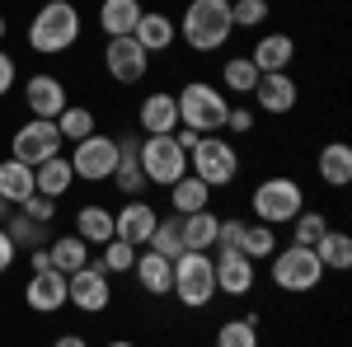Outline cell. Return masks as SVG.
<instances>
[{
    "mask_svg": "<svg viewBox=\"0 0 352 347\" xmlns=\"http://www.w3.org/2000/svg\"><path fill=\"white\" fill-rule=\"evenodd\" d=\"M85 19L76 10V0H61V5H43L33 19H28V47L38 56H61L80 43Z\"/></svg>",
    "mask_w": 352,
    "mask_h": 347,
    "instance_id": "1",
    "label": "cell"
},
{
    "mask_svg": "<svg viewBox=\"0 0 352 347\" xmlns=\"http://www.w3.org/2000/svg\"><path fill=\"white\" fill-rule=\"evenodd\" d=\"M174 104H179V127H188L197 136H217L226 132V113H230V99H226V89L212 80H188L179 94H174Z\"/></svg>",
    "mask_w": 352,
    "mask_h": 347,
    "instance_id": "2",
    "label": "cell"
},
{
    "mask_svg": "<svg viewBox=\"0 0 352 347\" xmlns=\"http://www.w3.org/2000/svg\"><path fill=\"white\" fill-rule=\"evenodd\" d=\"M230 0H188L184 19H179V38L192 52H221L230 43Z\"/></svg>",
    "mask_w": 352,
    "mask_h": 347,
    "instance_id": "3",
    "label": "cell"
},
{
    "mask_svg": "<svg viewBox=\"0 0 352 347\" xmlns=\"http://www.w3.org/2000/svg\"><path fill=\"white\" fill-rule=\"evenodd\" d=\"M249 212L254 221H263V225H292L300 212H305V188L292 179V174H268V179H258L254 192H249Z\"/></svg>",
    "mask_w": 352,
    "mask_h": 347,
    "instance_id": "4",
    "label": "cell"
},
{
    "mask_svg": "<svg viewBox=\"0 0 352 347\" xmlns=\"http://www.w3.org/2000/svg\"><path fill=\"white\" fill-rule=\"evenodd\" d=\"M268 277H272V287L277 291H287V295H305V291H315L320 282H324V263L315 258V249H300V244H277L272 249V258H268Z\"/></svg>",
    "mask_w": 352,
    "mask_h": 347,
    "instance_id": "5",
    "label": "cell"
},
{
    "mask_svg": "<svg viewBox=\"0 0 352 347\" xmlns=\"http://www.w3.org/2000/svg\"><path fill=\"white\" fill-rule=\"evenodd\" d=\"M169 295L184 305V310H202L217 300V267H212V254H179L174 258V287Z\"/></svg>",
    "mask_w": 352,
    "mask_h": 347,
    "instance_id": "6",
    "label": "cell"
},
{
    "mask_svg": "<svg viewBox=\"0 0 352 347\" xmlns=\"http://www.w3.org/2000/svg\"><path fill=\"white\" fill-rule=\"evenodd\" d=\"M188 174L202 179L207 188H230L235 174H240V150H235V141L221 136V132L202 136V141L188 150Z\"/></svg>",
    "mask_w": 352,
    "mask_h": 347,
    "instance_id": "7",
    "label": "cell"
},
{
    "mask_svg": "<svg viewBox=\"0 0 352 347\" xmlns=\"http://www.w3.org/2000/svg\"><path fill=\"white\" fill-rule=\"evenodd\" d=\"M136 160H141V174H146L151 188H169L188 174V150L174 136H141Z\"/></svg>",
    "mask_w": 352,
    "mask_h": 347,
    "instance_id": "8",
    "label": "cell"
},
{
    "mask_svg": "<svg viewBox=\"0 0 352 347\" xmlns=\"http://www.w3.org/2000/svg\"><path fill=\"white\" fill-rule=\"evenodd\" d=\"M71 169H76V183H109L113 164H118V136L109 132H89L85 141L71 146Z\"/></svg>",
    "mask_w": 352,
    "mask_h": 347,
    "instance_id": "9",
    "label": "cell"
},
{
    "mask_svg": "<svg viewBox=\"0 0 352 347\" xmlns=\"http://www.w3.org/2000/svg\"><path fill=\"white\" fill-rule=\"evenodd\" d=\"M61 132H56V122H47V117H28L24 127H14V136H10V160L28 164V169H38L43 160H52V155H61Z\"/></svg>",
    "mask_w": 352,
    "mask_h": 347,
    "instance_id": "10",
    "label": "cell"
},
{
    "mask_svg": "<svg viewBox=\"0 0 352 347\" xmlns=\"http://www.w3.org/2000/svg\"><path fill=\"white\" fill-rule=\"evenodd\" d=\"M66 305H76L80 315H104L113 305V277L89 258L80 272L66 277Z\"/></svg>",
    "mask_w": 352,
    "mask_h": 347,
    "instance_id": "11",
    "label": "cell"
},
{
    "mask_svg": "<svg viewBox=\"0 0 352 347\" xmlns=\"http://www.w3.org/2000/svg\"><path fill=\"white\" fill-rule=\"evenodd\" d=\"M104 71H109V80H118V85H141L151 76V52L136 43L132 33H127V38H109V43H104Z\"/></svg>",
    "mask_w": 352,
    "mask_h": 347,
    "instance_id": "12",
    "label": "cell"
},
{
    "mask_svg": "<svg viewBox=\"0 0 352 347\" xmlns=\"http://www.w3.org/2000/svg\"><path fill=\"white\" fill-rule=\"evenodd\" d=\"M155 221H160V212H155L146 197H127V202L113 212V240L132 244V249H146L151 230H155Z\"/></svg>",
    "mask_w": 352,
    "mask_h": 347,
    "instance_id": "13",
    "label": "cell"
},
{
    "mask_svg": "<svg viewBox=\"0 0 352 347\" xmlns=\"http://www.w3.org/2000/svg\"><path fill=\"white\" fill-rule=\"evenodd\" d=\"M66 104H71V94H66V80H61V76H52V71H38V76H28V80H24V108L33 113V117H47V122H56Z\"/></svg>",
    "mask_w": 352,
    "mask_h": 347,
    "instance_id": "14",
    "label": "cell"
},
{
    "mask_svg": "<svg viewBox=\"0 0 352 347\" xmlns=\"http://www.w3.org/2000/svg\"><path fill=\"white\" fill-rule=\"evenodd\" d=\"M249 99L258 104V113H268V117H287V113L300 104V89L287 71H277V76H258V85H254Z\"/></svg>",
    "mask_w": 352,
    "mask_h": 347,
    "instance_id": "15",
    "label": "cell"
},
{
    "mask_svg": "<svg viewBox=\"0 0 352 347\" xmlns=\"http://www.w3.org/2000/svg\"><path fill=\"white\" fill-rule=\"evenodd\" d=\"M136 127L146 136H174L179 127V104H174V89H151L141 108H136Z\"/></svg>",
    "mask_w": 352,
    "mask_h": 347,
    "instance_id": "16",
    "label": "cell"
},
{
    "mask_svg": "<svg viewBox=\"0 0 352 347\" xmlns=\"http://www.w3.org/2000/svg\"><path fill=\"white\" fill-rule=\"evenodd\" d=\"M24 305L33 315H56V310L66 305V272H56V267L33 272L24 282Z\"/></svg>",
    "mask_w": 352,
    "mask_h": 347,
    "instance_id": "17",
    "label": "cell"
},
{
    "mask_svg": "<svg viewBox=\"0 0 352 347\" xmlns=\"http://www.w3.org/2000/svg\"><path fill=\"white\" fill-rule=\"evenodd\" d=\"M212 267H217V291L226 295H249L258 287V263H249L244 254H212Z\"/></svg>",
    "mask_w": 352,
    "mask_h": 347,
    "instance_id": "18",
    "label": "cell"
},
{
    "mask_svg": "<svg viewBox=\"0 0 352 347\" xmlns=\"http://www.w3.org/2000/svg\"><path fill=\"white\" fill-rule=\"evenodd\" d=\"M249 61L258 66V76H277V71H292L296 61V38L292 33H258Z\"/></svg>",
    "mask_w": 352,
    "mask_h": 347,
    "instance_id": "19",
    "label": "cell"
},
{
    "mask_svg": "<svg viewBox=\"0 0 352 347\" xmlns=\"http://www.w3.org/2000/svg\"><path fill=\"white\" fill-rule=\"evenodd\" d=\"M136 136H118V164H113V179L109 183L122 192V197H146L151 183H146V174H141V160H136Z\"/></svg>",
    "mask_w": 352,
    "mask_h": 347,
    "instance_id": "20",
    "label": "cell"
},
{
    "mask_svg": "<svg viewBox=\"0 0 352 347\" xmlns=\"http://www.w3.org/2000/svg\"><path fill=\"white\" fill-rule=\"evenodd\" d=\"M132 38L146 47V52L155 56V52H169L174 47V38H179V24L164 14V10H141V19H136L132 28Z\"/></svg>",
    "mask_w": 352,
    "mask_h": 347,
    "instance_id": "21",
    "label": "cell"
},
{
    "mask_svg": "<svg viewBox=\"0 0 352 347\" xmlns=\"http://www.w3.org/2000/svg\"><path fill=\"white\" fill-rule=\"evenodd\" d=\"M315 174L329 188H348L352 183V146L348 141H324L315 155Z\"/></svg>",
    "mask_w": 352,
    "mask_h": 347,
    "instance_id": "22",
    "label": "cell"
},
{
    "mask_svg": "<svg viewBox=\"0 0 352 347\" xmlns=\"http://www.w3.org/2000/svg\"><path fill=\"white\" fill-rule=\"evenodd\" d=\"M132 272H136V282H141L146 295H169V287H174V263L160 258L155 249H136Z\"/></svg>",
    "mask_w": 352,
    "mask_h": 347,
    "instance_id": "23",
    "label": "cell"
},
{
    "mask_svg": "<svg viewBox=\"0 0 352 347\" xmlns=\"http://www.w3.org/2000/svg\"><path fill=\"white\" fill-rule=\"evenodd\" d=\"M33 188H38L43 197L61 202V197L76 188V169H71V160H66V155H52V160H43L38 169H33Z\"/></svg>",
    "mask_w": 352,
    "mask_h": 347,
    "instance_id": "24",
    "label": "cell"
},
{
    "mask_svg": "<svg viewBox=\"0 0 352 347\" xmlns=\"http://www.w3.org/2000/svg\"><path fill=\"white\" fill-rule=\"evenodd\" d=\"M217 225L221 216L207 207V212H188L179 216V235H184V249H192V254H212V244H217Z\"/></svg>",
    "mask_w": 352,
    "mask_h": 347,
    "instance_id": "25",
    "label": "cell"
},
{
    "mask_svg": "<svg viewBox=\"0 0 352 347\" xmlns=\"http://www.w3.org/2000/svg\"><path fill=\"white\" fill-rule=\"evenodd\" d=\"M76 235H80L89 249L109 244L113 240V207H104V202H85L80 212H76Z\"/></svg>",
    "mask_w": 352,
    "mask_h": 347,
    "instance_id": "26",
    "label": "cell"
},
{
    "mask_svg": "<svg viewBox=\"0 0 352 347\" xmlns=\"http://www.w3.org/2000/svg\"><path fill=\"white\" fill-rule=\"evenodd\" d=\"M141 0H99V28H104V38H127L141 19Z\"/></svg>",
    "mask_w": 352,
    "mask_h": 347,
    "instance_id": "27",
    "label": "cell"
},
{
    "mask_svg": "<svg viewBox=\"0 0 352 347\" xmlns=\"http://www.w3.org/2000/svg\"><path fill=\"white\" fill-rule=\"evenodd\" d=\"M47 258H52L56 272H66V277H71V272H80V267L94 258V249H89V244H85L76 230H71V235H52V244H47Z\"/></svg>",
    "mask_w": 352,
    "mask_h": 347,
    "instance_id": "28",
    "label": "cell"
},
{
    "mask_svg": "<svg viewBox=\"0 0 352 347\" xmlns=\"http://www.w3.org/2000/svg\"><path fill=\"white\" fill-rule=\"evenodd\" d=\"M207 207H212V188L202 183V179H192V174H184L179 183H169V212H174V216L207 212Z\"/></svg>",
    "mask_w": 352,
    "mask_h": 347,
    "instance_id": "29",
    "label": "cell"
},
{
    "mask_svg": "<svg viewBox=\"0 0 352 347\" xmlns=\"http://www.w3.org/2000/svg\"><path fill=\"white\" fill-rule=\"evenodd\" d=\"M5 235H10L14 249L28 254V249H47V244H52V225H43V221H33V216H24V212H10Z\"/></svg>",
    "mask_w": 352,
    "mask_h": 347,
    "instance_id": "30",
    "label": "cell"
},
{
    "mask_svg": "<svg viewBox=\"0 0 352 347\" xmlns=\"http://www.w3.org/2000/svg\"><path fill=\"white\" fill-rule=\"evenodd\" d=\"M315 258L324 263V272H348L352 267V235L329 225L324 235H320V244H315Z\"/></svg>",
    "mask_w": 352,
    "mask_h": 347,
    "instance_id": "31",
    "label": "cell"
},
{
    "mask_svg": "<svg viewBox=\"0 0 352 347\" xmlns=\"http://www.w3.org/2000/svg\"><path fill=\"white\" fill-rule=\"evenodd\" d=\"M254 85H258V66H254L249 56H226V61H221V89H226V94L249 99Z\"/></svg>",
    "mask_w": 352,
    "mask_h": 347,
    "instance_id": "32",
    "label": "cell"
},
{
    "mask_svg": "<svg viewBox=\"0 0 352 347\" xmlns=\"http://www.w3.org/2000/svg\"><path fill=\"white\" fill-rule=\"evenodd\" d=\"M38 188H33V169L19 160H0V197L10 202V207H19L24 197H33Z\"/></svg>",
    "mask_w": 352,
    "mask_h": 347,
    "instance_id": "33",
    "label": "cell"
},
{
    "mask_svg": "<svg viewBox=\"0 0 352 347\" xmlns=\"http://www.w3.org/2000/svg\"><path fill=\"white\" fill-rule=\"evenodd\" d=\"M272 249H277V230L263 225V221H244V240H240V254L249 263H268Z\"/></svg>",
    "mask_w": 352,
    "mask_h": 347,
    "instance_id": "34",
    "label": "cell"
},
{
    "mask_svg": "<svg viewBox=\"0 0 352 347\" xmlns=\"http://www.w3.org/2000/svg\"><path fill=\"white\" fill-rule=\"evenodd\" d=\"M212 347H258V315H235L217 328Z\"/></svg>",
    "mask_w": 352,
    "mask_h": 347,
    "instance_id": "35",
    "label": "cell"
},
{
    "mask_svg": "<svg viewBox=\"0 0 352 347\" xmlns=\"http://www.w3.org/2000/svg\"><path fill=\"white\" fill-rule=\"evenodd\" d=\"M146 249H155L169 263H174L179 254H188V249H184V235H179V216H160L155 230H151V240H146Z\"/></svg>",
    "mask_w": 352,
    "mask_h": 347,
    "instance_id": "36",
    "label": "cell"
},
{
    "mask_svg": "<svg viewBox=\"0 0 352 347\" xmlns=\"http://www.w3.org/2000/svg\"><path fill=\"white\" fill-rule=\"evenodd\" d=\"M56 132H61V141L76 146V141H85L89 132H99V122H94V113H89L85 104H66L61 117H56Z\"/></svg>",
    "mask_w": 352,
    "mask_h": 347,
    "instance_id": "37",
    "label": "cell"
},
{
    "mask_svg": "<svg viewBox=\"0 0 352 347\" xmlns=\"http://www.w3.org/2000/svg\"><path fill=\"white\" fill-rule=\"evenodd\" d=\"M94 263L104 267L109 277H122V272H132L136 249H132V244H122V240H109V244H99V258H94Z\"/></svg>",
    "mask_w": 352,
    "mask_h": 347,
    "instance_id": "38",
    "label": "cell"
},
{
    "mask_svg": "<svg viewBox=\"0 0 352 347\" xmlns=\"http://www.w3.org/2000/svg\"><path fill=\"white\" fill-rule=\"evenodd\" d=\"M324 230H329V216H324V212H300L296 221H292V244H300V249H315Z\"/></svg>",
    "mask_w": 352,
    "mask_h": 347,
    "instance_id": "39",
    "label": "cell"
},
{
    "mask_svg": "<svg viewBox=\"0 0 352 347\" xmlns=\"http://www.w3.org/2000/svg\"><path fill=\"white\" fill-rule=\"evenodd\" d=\"M272 14L268 0H230V24L235 28H263Z\"/></svg>",
    "mask_w": 352,
    "mask_h": 347,
    "instance_id": "40",
    "label": "cell"
},
{
    "mask_svg": "<svg viewBox=\"0 0 352 347\" xmlns=\"http://www.w3.org/2000/svg\"><path fill=\"white\" fill-rule=\"evenodd\" d=\"M240 240H244V216H226V221L217 225L212 254H240Z\"/></svg>",
    "mask_w": 352,
    "mask_h": 347,
    "instance_id": "41",
    "label": "cell"
},
{
    "mask_svg": "<svg viewBox=\"0 0 352 347\" xmlns=\"http://www.w3.org/2000/svg\"><path fill=\"white\" fill-rule=\"evenodd\" d=\"M254 108L249 104H230V113H226V132L230 136H254Z\"/></svg>",
    "mask_w": 352,
    "mask_h": 347,
    "instance_id": "42",
    "label": "cell"
},
{
    "mask_svg": "<svg viewBox=\"0 0 352 347\" xmlns=\"http://www.w3.org/2000/svg\"><path fill=\"white\" fill-rule=\"evenodd\" d=\"M19 212L33 216V221H43V225H52V221H56V202H52V197H43V192H33V197L19 202Z\"/></svg>",
    "mask_w": 352,
    "mask_h": 347,
    "instance_id": "43",
    "label": "cell"
},
{
    "mask_svg": "<svg viewBox=\"0 0 352 347\" xmlns=\"http://www.w3.org/2000/svg\"><path fill=\"white\" fill-rule=\"evenodd\" d=\"M14 80H19V66H14V56L0 47V99H5V94L14 89Z\"/></svg>",
    "mask_w": 352,
    "mask_h": 347,
    "instance_id": "44",
    "label": "cell"
},
{
    "mask_svg": "<svg viewBox=\"0 0 352 347\" xmlns=\"http://www.w3.org/2000/svg\"><path fill=\"white\" fill-rule=\"evenodd\" d=\"M14 258H19V249L10 244V235H5V225H0V277H5V272L14 267Z\"/></svg>",
    "mask_w": 352,
    "mask_h": 347,
    "instance_id": "45",
    "label": "cell"
},
{
    "mask_svg": "<svg viewBox=\"0 0 352 347\" xmlns=\"http://www.w3.org/2000/svg\"><path fill=\"white\" fill-rule=\"evenodd\" d=\"M28 267H33V272L52 267V258H47V249H28Z\"/></svg>",
    "mask_w": 352,
    "mask_h": 347,
    "instance_id": "46",
    "label": "cell"
},
{
    "mask_svg": "<svg viewBox=\"0 0 352 347\" xmlns=\"http://www.w3.org/2000/svg\"><path fill=\"white\" fill-rule=\"evenodd\" d=\"M174 141H179V146H184V150H192V146H197V141H202V136H197V132H188V127H174Z\"/></svg>",
    "mask_w": 352,
    "mask_h": 347,
    "instance_id": "47",
    "label": "cell"
},
{
    "mask_svg": "<svg viewBox=\"0 0 352 347\" xmlns=\"http://www.w3.org/2000/svg\"><path fill=\"white\" fill-rule=\"evenodd\" d=\"M52 347H89V343H85L80 333H61V338H56V343H52Z\"/></svg>",
    "mask_w": 352,
    "mask_h": 347,
    "instance_id": "48",
    "label": "cell"
},
{
    "mask_svg": "<svg viewBox=\"0 0 352 347\" xmlns=\"http://www.w3.org/2000/svg\"><path fill=\"white\" fill-rule=\"evenodd\" d=\"M10 212H14V207H10V202H5V197H0V225H5V221H10Z\"/></svg>",
    "mask_w": 352,
    "mask_h": 347,
    "instance_id": "49",
    "label": "cell"
},
{
    "mask_svg": "<svg viewBox=\"0 0 352 347\" xmlns=\"http://www.w3.org/2000/svg\"><path fill=\"white\" fill-rule=\"evenodd\" d=\"M104 347H136L132 338H113V343H104Z\"/></svg>",
    "mask_w": 352,
    "mask_h": 347,
    "instance_id": "50",
    "label": "cell"
},
{
    "mask_svg": "<svg viewBox=\"0 0 352 347\" xmlns=\"http://www.w3.org/2000/svg\"><path fill=\"white\" fill-rule=\"evenodd\" d=\"M5 33H10V19H5V14H0V43H5Z\"/></svg>",
    "mask_w": 352,
    "mask_h": 347,
    "instance_id": "51",
    "label": "cell"
},
{
    "mask_svg": "<svg viewBox=\"0 0 352 347\" xmlns=\"http://www.w3.org/2000/svg\"><path fill=\"white\" fill-rule=\"evenodd\" d=\"M43 5H61V0H43Z\"/></svg>",
    "mask_w": 352,
    "mask_h": 347,
    "instance_id": "52",
    "label": "cell"
}]
</instances>
